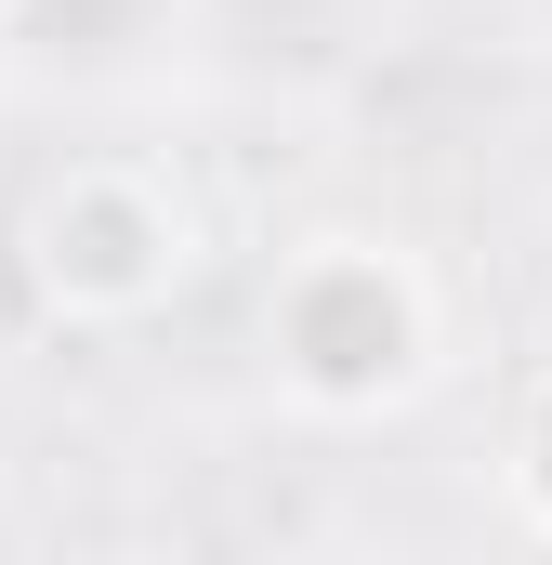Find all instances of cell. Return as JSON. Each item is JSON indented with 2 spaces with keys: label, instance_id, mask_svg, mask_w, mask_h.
I'll return each mask as SVG.
<instances>
[{
  "label": "cell",
  "instance_id": "6da1fadb",
  "mask_svg": "<svg viewBox=\"0 0 552 565\" xmlns=\"http://www.w3.org/2000/svg\"><path fill=\"white\" fill-rule=\"evenodd\" d=\"M264 382L302 422H408L447 382V289L408 237L382 224H316L264 277Z\"/></svg>",
  "mask_w": 552,
  "mask_h": 565
},
{
  "label": "cell",
  "instance_id": "7a4b0ae2",
  "mask_svg": "<svg viewBox=\"0 0 552 565\" xmlns=\"http://www.w3.org/2000/svg\"><path fill=\"white\" fill-rule=\"evenodd\" d=\"M198 250V198L145 158H66L13 211V277L53 329H145L158 302H184Z\"/></svg>",
  "mask_w": 552,
  "mask_h": 565
},
{
  "label": "cell",
  "instance_id": "3957f363",
  "mask_svg": "<svg viewBox=\"0 0 552 565\" xmlns=\"http://www.w3.org/2000/svg\"><path fill=\"white\" fill-rule=\"evenodd\" d=\"M500 500H513V526L552 540V369L513 395V434H500Z\"/></svg>",
  "mask_w": 552,
  "mask_h": 565
},
{
  "label": "cell",
  "instance_id": "277c9868",
  "mask_svg": "<svg viewBox=\"0 0 552 565\" xmlns=\"http://www.w3.org/2000/svg\"><path fill=\"white\" fill-rule=\"evenodd\" d=\"M0 13H13V0H0Z\"/></svg>",
  "mask_w": 552,
  "mask_h": 565
}]
</instances>
